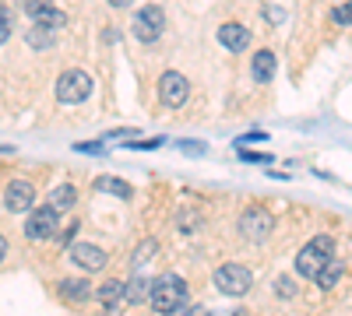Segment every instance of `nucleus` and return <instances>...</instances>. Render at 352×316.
<instances>
[{
	"label": "nucleus",
	"mask_w": 352,
	"mask_h": 316,
	"mask_svg": "<svg viewBox=\"0 0 352 316\" xmlns=\"http://www.w3.org/2000/svg\"><path fill=\"white\" fill-rule=\"evenodd\" d=\"M4 253H8V239L0 236V260H4Z\"/></svg>",
	"instance_id": "obj_34"
},
{
	"label": "nucleus",
	"mask_w": 352,
	"mask_h": 316,
	"mask_svg": "<svg viewBox=\"0 0 352 316\" xmlns=\"http://www.w3.org/2000/svg\"><path fill=\"white\" fill-rule=\"evenodd\" d=\"M250 284H254V274H250V267H243V264H222V267L215 271V289H219L222 295H229V299L247 295Z\"/></svg>",
	"instance_id": "obj_3"
},
{
	"label": "nucleus",
	"mask_w": 352,
	"mask_h": 316,
	"mask_svg": "<svg viewBox=\"0 0 352 316\" xmlns=\"http://www.w3.org/2000/svg\"><path fill=\"white\" fill-rule=\"evenodd\" d=\"M74 204H78V190H74L71 183L53 186V193H50V208H56V211H71Z\"/></svg>",
	"instance_id": "obj_16"
},
{
	"label": "nucleus",
	"mask_w": 352,
	"mask_h": 316,
	"mask_svg": "<svg viewBox=\"0 0 352 316\" xmlns=\"http://www.w3.org/2000/svg\"><path fill=\"white\" fill-rule=\"evenodd\" d=\"M88 95H92V77H88L85 71H64L60 77H56V102L78 106Z\"/></svg>",
	"instance_id": "obj_4"
},
{
	"label": "nucleus",
	"mask_w": 352,
	"mask_h": 316,
	"mask_svg": "<svg viewBox=\"0 0 352 316\" xmlns=\"http://www.w3.org/2000/svg\"><path fill=\"white\" fill-rule=\"evenodd\" d=\"M32 204H36V186L28 180H11L4 190V208L11 215H21V211H32Z\"/></svg>",
	"instance_id": "obj_9"
},
{
	"label": "nucleus",
	"mask_w": 352,
	"mask_h": 316,
	"mask_svg": "<svg viewBox=\"0 0 352 316\" xmlns=\"http://www.w3.org/2000/svg\"><path fill=\"white\" fill-rule=\"evenodd\" d=\"M56 221H60V211L56 208H36L32 215L25 218V236L32 239V243H46L56 236Z\"/></svg>",
	"instance_id": "obj_6"
},
{
	"label": "nucleus",
	"mask_w": 352,
	"mask_h": 316,
	"mask_svg": "<svg viewBox=\"0 0 352 316\" xmlns=\"http://www.w3.org/2000/svg\"><path fill=\"white\" fill-rule=\"evenodd\" d=\"M71 260L81 271H102L106 267V250H99L96 243H74L71 246Z\"/></svg>",
	"instance_id": "obj_10"
},
{
	"label": "nucleus",
	"mask_w": 352,
	"mask_h": 316,
	"mask_svg": "<svg viewBox=\"0 0 352 316\" xmlns=\"http://www.w3.org/2000/svg\"><path fill=\"white\" fill-rule=\"evenodd\" d=\"M28 46H32V49H50L53 46V28H43V25H32V28H28Z\"/></svg>",
	"instance_id": "obj_19"
},
{
	"label": "nucleus",
	"mask_w": 352,
	"mask_h": 316,
	"mask_svg": "<svg viewBox=\"0 0 352 316\" xmlns=\"http://www.w3.org/2000/svg\"><path fill=\"white\" fill-rule=\"evenodd\" d=\"M148 295H152V281L148 278H131L127 281V292H124V302L127 306H138V302H148Z\"/></svg>",
	"instance_id": "obj_15"
},
{
	"label": "nucleus",
	"mask_w": 352,
	"mask_h": 316,
	"mask_svg": "<svg viewBox=\"0 0 352 316\" xmlns=\"http://www.w3.org/2000/svg\"><path fill=\"white\" fill-rule=\"evenodd\" d=\"M229 316H247V313H243V309H236V313H229Z\"/></svg>",
	"instance_id": "obj_35"
},
{
	"label": "nucleus",
	"mask_w": 352,
	"mask_h": 316,
	"mask_svg": "<svg viewBox=\"0 0 352 316\" xmlns=\"http://www.w3.org/2000/svg\"><path fill=\"white\" fill-rule=\"evenodd\" d=\"M180 151L184 155H204V145L201 141H180Z\"/></svg>",
	"instance_id": "obj_31"
},
{
	"label": "nucleus",
	"mask_w": 352,
	"mask_h": 316,
	"mask_svg": "<svg viewBox=\"0 0 352 316\" xmlns=\"http://www.w3.org/2000/svg\"><path fill=\"white\" fill-rule=\"evenodd\" d=\"M219 42L229 49V53H243L247 46H250V32L243 25H236V21H226L222 28H219Z\"/></svg>",
	"instance_id": "obj_11"
},
{
	"label": "nucleus",
	"mask_w": 352,
	"mask_h": 316,
	"mask_svg": "<svg viewBox=\"0 0 352 316\" xmlns=\"http://www.w3.org/2000/svg\"><path fill=\"white\" fill-rule=\"evenodd\" d=\"M96 190L99 193H113V197H120V200H131V183L127 180H116V176H99L96 180Z\"/></svg>",
	"instance_id": "obj_17"
},
{
	"label": "nucleus",
	"mask_w": 352,
	"mask_h": 316,
	"mask_svg": "<svg viewBox=\"0 0 352 316\" xmlns=\"http://www.w3.org/2000/svg\"><path fill=\"white\" fill-rule=\"evenodd\" d=\"M21 8L28 11V18H36L43 8H50V0H21Z\"/></svg>",
	"instance_id": "obj_28"
},
{
	"label": "nucleus",
	"mask_w": 352,
	"mask_h": 316,
	"mask_svg": "<svg viewBox=\"0 0 352 316\" xmlns=\"http://www.w3.org/2000/svg\"><path fill=\"white\" fill-rule=\"evenodd\" d=\"M331 18H335V25H352V0H349V4H338L331 11Z\"/></svg>",
	"instance_id": "obj_24"
},
{
	"label": "nucleus",
	"mask_w": 352,
	"mask_h": 316,
	"mask_svg": "<svg viewBox=\"0 0 352 316\" xmlns=\"http://www.w3.org/2000/svg\"><path fill=\"white\" fill-rule=\"evenodd\" d=\"M162 145H166V137H155V141H127V148H134V151H155Z\"/></svg>",
	"instance_id": "obj_23"
},
{
	"label": "nucleus",
	"mask_w": 352,
	"mask_h": 316,
	"mask_svg": "<svg viewBox=\"0 0 352 316\" xmlns=\"http://www.w3.org/2000/svg\"><path fill=\"white\" fill-rule=\"evenodd\" d=\"M275 292H278L282 299H292V292H296V284H292V278H278V281H275Z\"/></svg>",
	"instance_id": "obj_27"
},
{
	"label": "nucleus",
	"mask_w": 352,
	"mask_h": 316,
	"mask_svg": "<svg viewBox=\"0 0 352 316\" xmlns=\"http://www.w3.org/2000/svg\"><path fill=\"white\" fill-rule=\"evenodd\" d=\"M36 25H43V28H64V25H67V14L56 11V8H43V11L36 14Z\"/></svg>",
	"instance_id": "obj_20"
},
{
	"label": "nucleus",
	"mask_w": 352,
	"mask_h": 316,
	"mask_svg": "<svg viewBox=\"0 0 352 316\" xmlns=\"http://www.w3.org/2000/svg\"><path fill=\"white\" fill-rule=\"evenodd\" d=\"M162 28H166V11L155 8V4L141 8V11L131 18V32H134V39H141V42H155V39L162 36Z\"/></svg>",
	"instance_id": "obj_5"
},
{
	"label": "nucleus",
	"mask_w": 352,
	"mask_h": 316,
	"mask_svg": "<svg viewBox=\"0 0 352 316\" xmlns=\"http://www.w3.org/2000/svg\"><path fill=\"white\" fill-rule=\"evenodd\" d=\"M166 316H212L208 309H204V306H180V309H173V313H166Z\"/></svg>",
	"instance_id": "obj_25"
},
{
	"label": "nucleus",
	"mask_w": 352,
	"mask_h": 316,
	"mask_svg": "<svg viewBox=\"0 0 352 316\" xmlns=\"http://www.w3.org/2000/svg\"><path fill=\"white\" fill-rule=\"evenodd\" d=\"M272 228H275V218H272V211H264V208H250V211L240 215V236L247 243H264Z\"/></svg>",
	"instance_id": "obj_7"
},
{
	"label": "nucleus",
	"mask_w": 352,
	"mask_h": 316,
	"mask_svg": "<svg viewBox=\"0 0 352 316\" xmlns=\"http://www.w3.org/2000/svg\"><path fill=\"white\" fill-rule=\"evenodd\" d=\"M74 148H78V151H88V155H102V151H106L99 141H81V145H74Z\"/></svg>",
	"instance_id": "obj_32"
},
{
	"label": "nucleus",
	"mask_w": 352,
	"mask_h": 316,
	"mask_svg": "<svg viewBox=\"0 0 352 316\" xmlns=\"http://www.w3.org/2000/svg\"><path fill=\"white\" fill-rule=\"evenodd\" d=\"M254 141H268V134H264V130H250V134H243V137L236 141V148H243V145H254Z\"/></svg>",
	"instance_id": "obj_30"
},
{
	"label": "nucleus",
	"mask_w": 352,
	"mask_h": 316,
	"mask_svg": "<svg viewBox=\"0 0 352 316\" xmlns=\"http://www.w3.org/2000/svg\"><path fill=\"white\" fill-rule=\"evenodd\" d=\"M124 292H127V281H116V278H109V281H102V284H99L96 299H99V306L113 309V306H120V302H124Z\"/></svg>",
	"instance_id": "obj_14"
},
{
	"label": "nucleus",
	"mask_w": 352,
	"mask_h": 316,
	"mask_svg": "<svg viewBox=\"0 0 352 316\" xmlns=\"http://www.w3.org/2000/svg\"><path fill=\"white\" fill-rule=\"evenodd\" d=\"M331 260H335V239H331V236H314V239L296 253V274L314 281Z\"/></svg>",
	"instance_id": "obj_2"
},
{
	"label": "nucleus",
	"mask_w": 352,
	"mask_h": 316,
	"mask_svg": "<svg viewBox=\"0 0 352 316\" xmlns=\"http://www.w3.org/2000/svg\"><path fill=\"white\" fill-rule=\"evenodd\" d=\"M187 299H190V289H187V281H184L180 274H162V278L152 281L148 306H152L155 313L166 316V313H173V309L187 306Z\"/></svg>",
	"instance_id": "obj_1"
},
{
	"label": "nucleus",
	"mask_w": 352,
	"mask_h": 316,
	"mask_svg": "<svg viewBox=\"0 0 352 316\" xmlns=\"http://www.w3.org/2000/svg\"><path fill=\"white\" fill-rule=\"evenodd\" d=\"M159 99L169 106V109H180L187 99H190V81L180 74V71H166L159 77Z\"/></svg>",
	"instance_id": "obj_8"
},
{
	"label": "nucleus",
	"mask_w": 352,
	"mask_h": 316,
	"mask_svg": "<svg viewBox=\"0 0 352 316\" xmlns=\"http://www.w3.org/2000/svg\"><path fill=\"white\" fill-rule=\"evenodd\" d=\"M236 151L247 165H272L275 162V155H268V151H247V148H236Z\"/></svg>",
	"instance_id": "obj_22"
},
{
	"label": "nucleus",
	"mask_w": 352,
	"mask_h": 316,
	"mask_svg": "<svg viewBox=\"0 0 352 316\" xmlns=\"http://www.w3.org/2000/svg\"><path fill=\"white\" fill-rule=\"evenodd\" d=\"M131 4H134V0H109V8H120V11L131 8Z\"/></svg>",
	"instance_id": "obj_33"
},
{
	"label": "nucleus",
	"mask_w": 352,
	"mask_h": 316,
	"mask_svg": "<svg viewBox=\"0 0 352 316\" xmlns=\"http://www.w3.org/2000/svg\"><path fill=\"white\" fill-rule=\"evenodd\" d=\"M8 36H11V14H8L4 4H0V46L8 42Z\"/></svg>",
	"instance_id": "obj_26"
},
{
	"label": "nucleus",
	"mask_w": 352,
	"mask_h": 316,
	"mask_svg": "<svg viewBox=\"0 0 352 316\" xmlns=\"http://www.w3.org/2000/svg\"><path fill=\"white\" fill-rule=\"evenodd\" d=\"M56 295H60L64 302H85V299H92V284H88L85 278H64L60 284H56Z\"/></svg>",
	"instance_id": "obj_12"
},
{
	"label": "nucleus",
	"mask_w": 352,
	"mask_h": 316,
	"mask_svg": "<svg viewBox=\"0 0 352 316\" xmlns=\"http://www.w3.org/2000/svg\"><path fill=\"white\" fill-rule=\"evenodd\" d=\"M342 274H345V267H342L338 260H331V264H328L324 271H320L314 281H317V289H324V292H328V289H335V284H338V278H342Z\"/></svg>",
	"instance_id": "obj_18"
},
{
	"label": "nucleus",
	"mask_w": 352,
	"mask_h": 316,
	"mask_svg": "<svg viewBox=\"0 0 352 316\" xmlns=\"http://www.w3.org/2000/svg\"><path fill=\"white\" fill-rule=\"evenodd\" d=\"M250 74H254L257 84L272 81V74H275V53H272V49H257L254 60H250Z\"/></svg>",
	"instance_id": "obj_13"
},
{
	"label": "nucleus",
	"mask_w": 352,
	"mask_h": 316,
	"mask_svg": "<svg viewBox=\"0 0 352 316\" xmlns=\"http://www.w3.org/2000/svg\"><path fill=\"white\" fill-rule=\"evenodd\" d=\"M155 253H159V243H155V239H141V246H138V253H134V260H131V264H134V271H141V267L155 256Z\"/></svg>",
	"instance_id": "obj_21"
},
{
	"label": "nucleus",
	"mask_w": 352,
	"mask_h": 316,
	"mask_svg": "<svg viewBox=\"0 0 352 316\" xmlns=\"http://www.w3.org/2000/svg\"><path fill=\"white\" fill-rule=\"evenodd\" d=\"M74 232H78V218H71V225L64 228L60 236H56V239H60V246H71V243H74Z\"/></svg>",
	"instance_id": "obj_29"
}]
</instances>
